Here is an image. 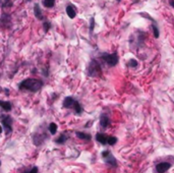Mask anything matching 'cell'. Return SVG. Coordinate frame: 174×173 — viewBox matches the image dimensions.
Listing matches in <instances>:
<instances>
[{
  "label": "cell",
  "mask_w": 174,
  "mask_h": 173,
  "mask_svg": "<svg viewBox=\"0 0 174 173\" xmlns=\"http://www.w3.org/2000/svg\"><path fill=\"white\" fill-rule=\"evenodd\" d=\"M101 155H102V158L104 159V162L106 163V164L112 166V167H117V166H118V164H117V160L109 150H105V151H103Z\"/></svg>",
  "instance_id": "3957f363"
},
{
  "label": "cell",
  "mask_w": 174,
  "mask_h": 173,
  "mask_svg": "<svg viewBox=\"0 0 174 173\" xmlns=\"http://www.w3.org/2000/svg\"><path fill=\"white\" fill-rule=\"evenodd\" d=\"M100 125H101V127L104 129L110 125V119H109V116L107 114L101 115V117H100Z\"/></svg>",
  "instance_id": "ba28073f"
},
{
  "label": "cell",
  "mask_w": 174,
  "mask_h": 173,
  "mask_svg": "<svg viewBox=\"0 0 174 173\" xmlns=\"http://www.w3.org/2000/svg\"><path fill=\"white\" fill-rule=\"evenodd\" d=\"M170 4H171L173 6V8H174V0H170Z\"/></svg>",
  "instance_id": "cb8c5ba5"
},
{
  "label": "cell",
  "mask_w": 174,
  "mask_h": 173,
  "mask_svg": "<svg viewBox=\"0 0 174 173\" xmlns=\"http://www.w3.org/2000/svg\"><path fill=\"white\" fill-rule=\"evenodd\" d=\"M101 58L104 60L109 66H115L118 63V55L117 53H112V54H108V53H103Z\"/></svg>",
  "instance_id": "277c9868"
},
{
  "label": "cell",
  "mask_w": 174,
  "mask_h": 173,
  "mask_svg": "<svg viewBox=\"0 0 174 173\" xmlns=\"http://www.w3.org/2000/svg\"><path fill=\"white\" fill-rule=\"evenodd\" d=\"M117 1H120V0H117Z\"/></svg>",
  "instance_id": "4316f807"
},
{
  "label": "cell",
  "mask_w": 174,
  "mask_h": 173,
  "mask_svg": "<svg viewBox=\"0 0 174 173\" xmlns=\"http://www.w3.org/2000/svg\"><path fill=\"white\" fill-rule=\"evenodd\" d=\"M75 102V99H73L71 97H66L63 101V107L64 108H72L73 104Z\"/></svg>",
  "instance_id": "9c48e42d"
},
{
  "label": "cell",
  "mask_w": 174,
  "mask_h": 173,
  "mask_svg": "<svg viewBox=\"0 0 174 173\" xmlns=\"http://www.w3.org/2000/svg\"><path fill=\"white\" fill-rule=\"evenodd\" d=\"M49 131H50V134H51V135H55L56 134V131H57V125H56V123H54V122L50 123Z\"/></svg>",
  "instance_id": "9a60e30c"
},
{
  "label": "cell",
  "mask_w": 174,
  "mask_h": 173,
  "mask_svg": "<svg viewBox=\"0 0 174 173\" xmlns=\"http://www.w3.org/2000/svg\"><path fill=\"white\" fill-rule=\"evenodd\" d=\"M43 82L36 78H26L19 84V90H28L31 92H38L42 88Z\"/></svg>",
  "instance_id": "6da1fadb"
},
{
  "label": "cell",
  "mask_w": 174,
  "mask_h": 173,
  "mask_svg": "<svg viewBox=\"0 0 174 173\" xmlns=\"http://www.w3.org/2000/svg\"><path fill=\"white\" fill-rule=\"evenodd\" d=\"M76 136L81 139H87V141H90L91 139V135L89 134H85V132H81V131H76L75 132Z\"/></svg>",
  "instance_id": "7c38bea8"
},
{
  "label": "cell",
  "mask_w": 174,
  "mask_h": 173,
  "mask_svg": "<svg viewBox=\"0 0 174 173\" xmlns=\"http://www.w3.org/2000/svg\"><path fill=\"white\" fill-rule=\"evenodd\" d=\"M0 107L4 111H10L12 109L11 103H9L8 101H1V100H0Z\"/></svg>",
  "instance_id": "30bf717a"
},
{
  "label": "cell",
  "mask_w": 174,
  "mask_h": 173,
  "mask_svg": "<svg viewBox=\"0 0 174 173\" xmlns=\"http://www.w3.org/2000/svg\"><path fill=\"white\" fill-rule=\"evenodd\" d=\"M128 66H130V67H136L138 66V61L135 60V59H130L128 62Z\"/></svg>",
  "instance_id": "ffe728a7"
},
{
  "label": "cell",
  "mask_w": 174,
  "mask_h": 173,
  "mask_svg": "<svg viewBox=\"0 0 174 173\" xmlns=\"http://www.w3.org/2000/svg\"><path fill=\"white\" fill-rule=\"evenodd\" d=\"M66 139H67V135H66L65 134H61L58 139H55V143H56V144L62 145V144H64V143L66 142Z\"/></svg>",
  "instance_id": "4fadbf2b"
},
{
  "label": "cell",
  "mask_w": 174,
  "mask_h": 173,
  "mask_svg": "<svg viewBox=\"0 0 174 173\" xmlns=\"http://www.w3.org/2000/svg\"><path fill=\"white\" fill-rule=\"evenodd\" d=\"M35 15H36L39 19L42 18V11H41V9H40V7H39L38 4L35 5Z\"/></svg>",
  "instance_id": "2e32d148"
},
{
  "label": "cell",
  "mask_w": 174,
  "mask_h": 173,
  "mask_svg": "<svg viewBox=\"0 0 174 173\" xmlns=\"http://www.w3.org/2000/svg\"><path fill=\"white\" fill-rule=\"evenodd\" d=\"M102 74L101 65L99 64L96 60H92L88 68V75L90 76H98Z\"/></svg>",
  "instance_id": "7a4b0ae2"
},
{
  "label": "cell",
  "mask_w": 174,
  "mask_h": 173,
  "mask_svg": "<svg viewBox=\"0 0 174 173\" xmlns=\"http://www.w3.org/2000/svg\"><path fill=\"white\" fill-rule=\"evenodd\" d=\"M1 132H2V127L0 126V134H1Z\"/></svg>",
  "instance_id": "d4e9b609"
},
{
  "label": "cell",
  "mask_w": 174,
  "mask_h": 173,
  "mask_svg": "<svg viewBox=\"0 0 174 173\" xmlns=\"http://www.w3.org/2000/svg\"><path fill=\"white\" fill-rule=\"evenodd\" d=\"M93 28H94V19L92 18V21H91V28H90V29H91V31H93Z\"/></svg>",
  "instance_id": "603a6c76"
},
{
  "label": "cell",
  "mask_w": 174,
  "mask_h": 173,
  "mask_svg": "<svg viewBox=\"0 0 174 173\" xmlns=\"http://www.w3.org/2000/svg\"><path fill=\"white\" fill-rule=\"evenodd\" d=\"M66 12H67V14L70 18H75V15H76V11H75V9L73 8V6L71 5H68L67 7H66Z\"/></svg>",
  "instance_id": "8fae6325"
},
{
  "label": "cell",
  "mask_w": 174,
  "mask_h": 173,
  "mask_svg": "<svg viewBox=\"0 0 174 173\" xmlns=\"http://www.w3.org/2000/svg\"><path fill=\"white\" fill-rule=\"evenodd\" d=\"M171 166L172 164L170 162H167V161L160 162L155 166V173H165L171 168Z\"/></svg>",
  "instance_id": "8992f818"
},
{
  "label": "cell",
  "mask_w": 174,
  "mask_h": 173,
  "mask_svg": "<svg viewBox=\"0 0 174 173\" xmlns=\"http://www.w3.org/2000/svg\"><path fill=\"white\" fill-rule=\"evenodd\" d=\"M29 173H38V167H34V168H32L31 170H30Z\"/></svg>",
  "instance_id": "7402d4cb"
},
{
  "label": "cell",
  "mask_w": 174,
  "mask_h": 173,
  "mask_svg": "<svg viewBox=\"0 0 174 173\" xmlns=\"http://www.w3.org/2000/svg\"><path fill=\"white\" fill-rule=\"evenodd\" d=\"M108 139L109 136L106 135L105 134H102V132H98V134L96 135L97 142H99L100 144L102 145H108Z\"/></svg>",
  "instance_id": "52a82bcc"
},
{
  "label": "cell",
  "mask_w": 174,
  "mask_h": 173,
  "mask_svg": "<svg viewBox=\"0 0 174 173\" xmlns=\"http://www.w3.org/2000/svg\"><path fill=\"white\" fill-rule=\"evenodd\" d=\"M117 141H118V139L116 138V136H109V139H108V145L110 146H114Z\"/></svg>",
  "instance_id": "e0dca14e"
},
{
  "label": "cell",
  "mask_w": 174,
  "mask_h": 173,
  "mask_svg": "<svg viewBox=\"0 0 174 173\" xmlns=\"http://www.w3.org/2000/svg\"><path fill=\"white\" fill-rule=\"evenodd\" d=\"M0 165H1V162H0Z\"/></svg>",
  "instance_id": "484cf974"
},
{
  "label": "cell",
  "mask_w": 174,
  "mask_h": 173,
  "mask_svg": "<svg viewBox=\"0 0 174 173\" xmlns=\"http://www.w3.org/2000/svg\"><path fill=\"white\" fill-rule=\"evenodd\" d=\"M50 29V24L49 22H44V30L47 32Z\"/></svg>",
  "instance_id": "44dd1931"
},
{
  "label": "cell",
  "mask_w": 174,
  "mask_h": 173,
  "mask_svg": "<svg viewBox=\"0 0 174 173\" xmlns=\"http://www.w3.org/2000/svg\"><path fill=\"white\" fill-rule=\"evenodd\" d=\"M72 108L75 109V111L76 114H82V112H83V108H82L81 104H79V103L78 101H76V100H75V104H73V107H72Z\"/></svg>",
  "instance_id": "5bb4252c"
},
{
  "label": "cell",
  "mask_w": 174,
  "mask_h": 173,
  "mask_svg": "<svg viewBox=\"0 0 174 173\" xmlns=\"http://www.w3.org/2000/svg\"><path fill=\"white\" fill-rule=\"evenodd\" d=\"M152 28H153V32H154V36H155V38H159V30H158V28H157L155 25H153Z\"/></svg>",
  "instance_id": "d6986e66"
},
{
  "label": "cell",
  "mask_w": 174,
  "mask_h": 173,
  "mask_svg": "<svg viewBox=\"0 0 174 173\" xmlns=\"http://www.w3.org/2000/svg\"><path fill=\"white\" fill-rule=\"evenodd\" d=\"M0 118H1V122L3 126H4L5 128V131L6 134H10L12 131V118L10 115H1L0 116Z\"/></svg>",
  "instance_id": "5b68a950"
},
{
  "label": "cell",
  "mask_w": 174,
  "mask_h": 173,
  "mask_svg": "<svg viewBox=\"0 0 174 173\" xmlns=\"http://www.w3.org/2000/svg\"><path fill=\"white\" fill-rule=\"evenodd\" d=\"M55 4V0H44V5L46 7H53Z\"/></svg>",
  "instance_id": "ac0fdd59"
}]
</instances>
